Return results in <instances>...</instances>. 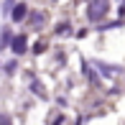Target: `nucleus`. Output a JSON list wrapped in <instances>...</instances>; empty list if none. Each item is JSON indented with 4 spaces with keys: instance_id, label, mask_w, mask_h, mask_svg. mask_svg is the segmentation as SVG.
<instances>
[{
    "instance_id": "1",
    "label": "nucleus",
    "mask_w": 125,
    "mask_h": 125,
    "mask_svg": "<svg viewBox=\"0 0 125 125\" xmlns=\"http://www.w3.org/2000/svg\"><path fill=\"white\" fill-rule=\"evenodd\" d=\"M107 10H110V3H107V0H92L87 15H89V21H102L107 15Z\"/></svg>"
},
{
    "instance_id": "2",
    "label": "nucleus",
    "mask_w": 125,
    "mask_h": 125,
    "mask_svg": "<svg viewBox=\"0 0 125 125\" xmlns=\"http://www.w3.org/2000/svg\"><path fill=\"white\" fill-rule=\"evenodd\" d=\"M10 49H13V54H18V56H21V54L28 49V43H26V38H23V36H15L13 41H10Z\"/></svg>"
},
{
    "instance_id": "3",
    "label": "nucleus",
    "mask_w": 125,
    "mask_h": 125,
    "mask_svg": "<svg viewBox=\"0 0 125 125\" xmlns=\"http://www.w3.org/2000/svg\"><path fill=\"white\" fill-rule=\"evenodd\" d=\"M26 15H28V8H26L23 3H18V5H15V8H13V13H10V18H13L15 23H21V21H23Z\"/></svg>"
},
{
    "instance_id": "4",
    "label": "nucleus",
    "mask_w": 125,
    "mask_h": 125,
    "mask_svg": "<svg viewBox=\"0 0 125 125\" xmlns=\"http://www.w3.org/2000/svg\"><path fill=\"white\" fill-rule=\"evenodd\" d=\"M43 49H46V43L38 41V43H36V54H43Z\"/></svg>"
},
{
    "instance_id": "5",
    "label": "nucleus",
    "mask_w": 125,
    "mask_h": 125,
    "mask_svg": "<svg viewBox=\"0 0 125 125\" xmlns=\"http://www.w3.org/2000/svg\"><path fill=\"white\" fill-rule=\"evenodd\" d=\"M0 125H13V123H10L8 115H0Z\"/></svg>"
}]
</instances>
